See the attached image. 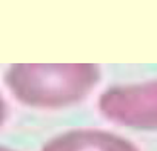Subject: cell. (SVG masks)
<instances>
[{"label":"cell","instance_id":"277c9868","mask_svg":"<svg viewBox=\"0 0 157 151\" xmlns=\"http://www.w3.org/2000/svg\"><path fill=\"white\" fill-rule=\"evenodd\" d=\"M5 117H6V105H5V102H3L2 96H0V125L3 123Z\"/></svg>","mask_w":157,"mask_h":151},{"label":"cell","instance_id":"7a4b0ae2","mask_svg":"<svg viewBox=\"0 0 157 151\" xmlns=\"http://www.w3.org/2000/svg\"><path fill=\"white\" fill-rule=\"evenodd\" d=\"M99 106L105 117L119 125L157 130V80L114 87L102 94Z\"/></svg>","mask_w":157,"mask_h":151},{"label":"cell","instance_id":"3957f363","mask_svg":"<svg viewBox=\"0 0 157 151\" xmlns=\"http://www.w3.org/2000/svg\"><path fill=\"white\" fill-rule=\"evenodd\" d=\"M42 151H139L137 146L113 133L74 130L49 140Z\"/></svg>","mask_w":157,"mask_h":151},{"label":"cell","instance_id":"6da1fadb","mask_svg":"<svg viewBox=\"0 0 157 151\" xmlns=\"http://www.w3.org/2000/svg\"><path fill=\"white\" fill-rule=\"evenodd\" d=\"M99 77L96 65H14L6 83L26 105L62 108L88 96Z\"/></svg>","mask_w":157,"mask_h":151},{"label":"cell","instance_id":"5b68a950","mask_svg":"<svg viewBox=\"0 0 157 151\" xmlns=\"http://www.w3.org/2000/svg\"><path fill=\"white\" fill-rule=\"evenodd\" d=\"M0 151H11V149H8V148H3V146H0Z\"/></svg>","mask_w":157,"mask_h":151}]
</instances>
